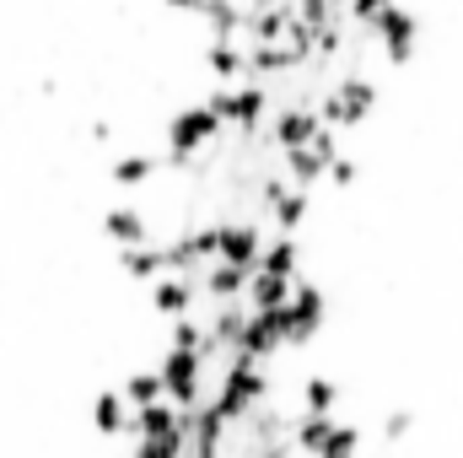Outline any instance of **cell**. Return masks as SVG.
Segmentation results:
<instances>
[{"mask_svg":"<svg viewBox=\"0 0 463 458\" xmlns=\"http://www.w3.org/2000/svg\"><path fill=\"white\" fill-rule=\"evenodd\" d=\"M222 135H227V124H222V114H216L211 98H194V103L173 109L167 124H162V167H178V162L211 151Z\"/></svg>","mask_w":463,"mask_h":458,"instance_id":"cell-1","label":"cell"},{"mask_svg":"<svg viewBox=\"0 0 463 458\" xmlns=\"http://www.w3.org/2000/svg\"><path fill=\"white\" fill-rule=\"evenodd\" d=\"M275 329H280L286 350H307V345H318L324 340V329H329V286L313 281V275H297L291 302L275 308Z\"/></svg>","mask_w":463,"mask_h":458,"instance_id":"cell-2","label":"cell"},{"mask_svg":"<svg viewBox=\"0 0 463 458\" xmlns=\"http://www.w3.org/2000/svg\"><path fill=\"white\" fill-rule=\"evenodd\" d=\"M377 103H383V92H377V81L372 76H361V71H345L340 81H329V92L318 98V119L329 124V129H361V124H372L377 114Z\"/></svg>","mask_w":463,"mask_h":458,"instance_id":"cell-3","label":"cell"},{"mask_svg":"<svg viewBox=\"0 0 463 458\" xmlns=\"http://www.w3.org/2000/svg\"><path fill=\"white\" fill-rule=\"evenodd\" d=\"M156 372H162L167 405H178V410H194V405H205V394H211V361H205L200 350L162 345V356H156Z\"/></svg>","mask_w":463,"mask_h":458,"instance_id":"cell-4","label":"cell"},{"mask_svg":"<svg viewBox=\"0 0 463 458\" xmlns=\"http://www.w3.org/2000/svg\"><path fill=\"white\" fill-rule=\"evenodd\" d=\"M205 98L216 103V114H222L227 129H264V124H269V109H275V98H269V87H264V81L211 87Z\"/></svg>","mask_w":463,"mask_h":458,"instance_id":"cell-5","label":"cell"},{"mask_svg":"<svg viewBox=\"0 0 463 458\" xmlns=\"http://www.w3.org/2000/svg\"><path fill=\"white\" fill-rule=\"evenodd\" d=\"M340 157V129H318L307 146H297V151H280V173L291 178V184H302V189H324V178H329V162Z\"/></svg>","mask_w":463,"mask_h":458,"instance_id":"cell-6","label":"cell"},{"mask_svg":"<svg viewBox=\"0 0 463 458\" xmlns=\"http://www.w3.org/2000/svg\"><path fill=\"white\" fill-rule=\"evenodd\" d=\"M377 43H383V60L393 65V71H404L410 60H415V38H420V22H415V11H404V5H388L372 27H366Z\"/></svg>","mask_w":463,"mask_h":458,"instance_id":"cell-7","label":"cell"},{"mask_svg":"<svg viewBox=\"0 0 463 458\" xmlns=\"http://www.w3.org/2000/svg\"><path fill=\"white\" fill-rule=\"evenodd\" d=\"M87 432H92L98 443H124V437H135V410H129V399L118 394V383L92 394V405H87Z\"/></svg>","mask_w":463,"mask_h":458,"instance_id":"cell-8","label":"cell"},{"mask_svg":"<svg viewBox=\"0 0 463 458\" xmlns=\"http://www.w3.org/2000/svg\"><path fill=\"white\" fill-rule=\"evenodd\" d=\"M98 227H103V243H114V248L156 243V227H151L146 205H135V200H109V205H103V216H98Z\"/></svg>","mask_w":463,"mask_h":458,"instance_id":"cell-9","label":"cell"},{"mask_svg":"<svg viewBox=\"0 0 463 458\" xmlns=\"http://www.w3.org/2000/svg\"><path fill=\"white\" fill-rule=\"evenodd\" d=\"M264 237H269V232L259 227L253 216H227V222H222V243H216V259H222V264H237V270H259Z\"/></svg>","mask_w":463,"mask_h":458,"instance_id":"cell-10","label":"cell"},{"mask_svg":"<svg viewBox=\"0 0 463 458\" xmlns=\"http://www.w3.org/2000/svg\"><path fill=\"white\" fill-rule=\"evenodd\" d=\"M146 308H151L162 324L189 319V313L200 308V281H194V275H162V281L146 286Z\"/></svg>","mask_w":463,"mask_h":458,"instance_id":"cell-11","label":"cell"},{"mask_svg":"<svg viewBox=\"0 0 463 458\" xmlns=\"http://www.w3.org/2000/svg\"><path fill=\"white\" fill-rule=\"evenodd\" d=\"M259 270L264 275H280V281H297L302 270H307V243H302V232L291 237V232H269L264 237V253H259Z\"/></svg>","mask_w":463,"mask_h":458,"instance_id":"cell-12","label":"cell"},{"mask_svg":"<svg viewBox=\"0 0 463 458\" xmlns=\"http://www.w3.org/2000/svg\"><path fill=\"white\" fill-rule=\"evenodd\" d=\"M162 178V151H114L109 157V184L114 189H146Z\"/></svg>","mask_w":463,"mask_h":458,"instance_id":"cell-13","label":"cell"},{"mask_svg":"<svg viewBox=\"0 0 463 458\" xmlns=\"http://www.w3.org/2000/svg\"><path fill=\"white\" fill-rule=\"evenodd\" d=\"M297 399H302V410L307 415H340V399H345V383L335 377V372H302V383H297Z\"/></svg>","mask_w":463,"mask_h":458,"instance_id":"cell-14","label":"cell"},{"mask_svg":"<svg viewBox=\"0 0 463 458\" xmlns=\"http://www.w3.org/2000/svg\"><path fill=\"white\" fill-rule=\"evenodd\" d=\"M135 443H184V410L167 399L135 410Z\"/></svg>","mask_w":463,"mask_h":458,"instance_id":"cell-15","label":"cell"},{"mask_svg":"<svg viewBox=\"0 0 463 458\" xmlns=\"http://www.w3.org/2000/svg\"><path fill=\"white\" fill-rule=\"evenodd\" d=\"M248 275L253 270H237V264H205L194 281H200V302H242L248 297Z\"/></svg>","mask_w":463,"mask_h":458,"instance_id":"cell-16","label":"cell"},{"mask_svg":"<svg viewBox=\"0 0 463 458\" xmlns=\"http://www.w3.org/2000/svg\"><path fill=\"white\" fill-rule=\"evenodd\" d=\"M118 394L129 399V410L162 405V399H167V388H162V372H156V361H151V367H129V372L118 377Z\"/></svg>","mask_w":463,"mask_h":458,"instance_id":"cell-17","label":"cell"},{"mask_svg":"<svg viewBox=\"0 0 463 458\" xmlns=\"http://www.w3.org/2000/svg\"><path fill=\"white\" fill-rule=\"evenodd\" d=\"M291 291H297V281H280V275H264V270H253L248 275V308L253 313H275V308H286L291 302Z\"/></svg>","mask_w":463,"mask_h":458,"instance_id":"cell-18","label":"cell"},{"mask_svg":"<svg viewBox=\"0 0 463 458\" xmlns=\"http://www.w3.org/2000/svg\"><path fill=\"white\" fill-rule=\"evenodd\" d=\"M361 443H366L361 421H335V432H329V443L318 448V458H361Z\"/></svg>","mask_w":463,"mask_h":458,"instance_id":"cell-19","label":"cell"},{"mask_svg":"<svg viewBox=\"0 0 463 458\" xmlns=\"http://www.w3.org/2000/svg\"><path fill=\"white\" fill-rule=\"evenodd\" d=\"M335 195H350L355 184H361V157H350V151H340L335 162H329V178H324Z\"/></svg>","mask_w":463,"mask_h":458,"instance_id":"cell-20","label":"cell"},{"mask_svg":"<svg viewBox=\"0 0 463 458\" xmlns=\"http://www.w3.org/2000/svg\"><path fill=\"white\" fill-rule=\"evenodd\" d=\"M410 432H415V410H404V405H399V410H388V415H383V443H404Z\"/></svg>","mask_w":463,"mask_h":458,"instance_id":"cell-21","label":"cell"}]
</instances>
